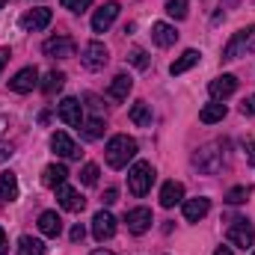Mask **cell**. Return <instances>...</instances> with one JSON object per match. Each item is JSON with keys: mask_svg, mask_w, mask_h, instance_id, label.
<instances>
[{"mask_svg": "<svg viewBox=\"0 0 255 255\" xmlns=\"http://www.w3.org/2000/svg\"><path fill=\"white\" fill-rule=\"evenodd\" d=\"M104 157H107V166H113V169H125L128 163L136 157V139L128 136V133H116V136H110Z\"/></svg>", "mask_w": 255, "mask_h": 255, "instance_id": "1", "label": "cell"}, {"mask_svg": "<svg viewBox=\"0 0 255 255\" xmlns=\"http://www.w3.org/2000/svg\"><path fill=\"white\" fill-rule=\"evenodd\" d=\"M154 184V166L145 163V160H136L130 169H128V187L133 196H145Z\"/></svg>", "mask_w": 255, "mask_h": 255, "instance_id": "2", "label": "cell"}, {"mask_svg": "<svg viewBox=\"0 0 255 255\" xmlns=\"http://www.w3.org/2000/svg\"><path fill=\"white\" fill-rule=\"evenodd\" d=\"M193 166L205 175H217L223 169V151H217V145H202L193 154Z\"/></svg>", "mask_w": 255, "mask_h": 255, "instance_id": "3", "label": "cell"}, {"mask_svg": "<svg viewBox=\"0 0 255 255\" xmlns=\"http://www.w3.org/2000/svg\"><path fill=\"white\" fill-rule=\"evenodd\" d=\"M255 36V24H250V27H241L232 39H229V45L223 48V60H238V57H244V51L250 48V42H253Z\"/></svg>", "mask_w": 255, "mask_h": 255, "instance_id": "4", "label": "cell"}, {"mask_svg": "<svg viewBox=\"0 0 255 255\" xmlns=\"http://www.w3.org/2000/svg\"><path fill=\"white\" fill-rule=\"evenodd\" d=\"M226 238H229V244H232V247L250 250V247L255 244V226L250 223V220H235V223L229 226Z\"/></svg>", "mask_w": 255, "mask_h": 255, "instance_id": "5", "label": "cell"}, {"mask_svg": "<svg viewBox=\"0 0 255 255\" xmlns=\"http://www.w3.org/2000/svg\"><path fill=\"white\" fill-rule=\"evenodd\" d=\"M80 63H83V68H89V71H101L104 65L110 63V51L101 42H89L83 48V54H80Z\"/></svg>", "mask_w": 255, "mask_h": 255, "instance_id": "6", "label": "cell"}, {"mask_svg": "<svg viewBox=\"0 0 255 255\" xmlns=\"http://www.w3.org/2000/svg\"><path fill=\"white\" fill-rule=\"evenodd\" d=\"M42 51H45L48 57H57V60H68V57H74L77 45H74V39H71V36H54V39H48V42L42 45Z\"/></svg>", "mask_w": 255, "mask_h": 255, "instance_id": "7", "label": "cell"}, {"mask_svg": "<svg viewBox=\"0 0 255 255\" xmlns=\"http://www.w3.org/2000/svg\"><path fill=\"white\" fill-rule=\"evenodd\" d=\"M51 21H54V12H51V9H45V6L30 9L27 15H21V27H24L27 33H39V30H45Z\"/></svg>", "mask_w": 255, "mask_h": 255, "instance_id": "8", "label": "cell"}, {"mask_svg": "<svg viewBox=\"0 0 255 255\" xmlns=\"http://www.w3.org/2000/svg\"><path fill=\"white\" fill-rule=\"evenodd\" d=\"M36 86H39V68H36V65L21 68V71L9 80V89H12V92H21V95H24V92H33Z\"/></svg>", "mask_w": 255, "mask_h": 255, "instance_id": "9", "label": "cell"}, {"mask_svg": "<svg viewBox=\"0 0 255 255\" xmlns=\"http://www.w3.org/2000/svg\"><path fill=\"white\" fill-rule=\"evenodd\" d=\"M116 235V220H113V214H107V211H98L95 217H92V238L95 241H110Z\"/></svg>", "mask_w": 255, "mask_h": 255, "instance_id": "10", "label": "cell"}, {"mask_svg": "<svg viewBox=\"0 0 255 255\" xmlns=\"http://www.w3.org/2000/svg\"><path fill=\"white\" fill-rule=\"evenodd\" d=\"M57 116L63 119L65 125L83 128V107H80V101H77V98H63V101H60V107H57Z\"/></svg>", "mask_w": 255, "mask_h": 255, "instance_id": "11", "label": "cell"}, {"mask_svg": "<svg viewBox=\"0 0 255 255\" xmlns=\"http://www.w3.org/2000/svg\"><path fill=\"white\" fill-rule=\"evenodd\" d=\"M125 223H128V232H130V235H145V232L151 229L154 217H151L148 208H133V211H128Z\"/></svg>", "mask_w": 255, "mask_h": 255, "instance_id": "12", "label": "cell"}, {"mask_svg": "<svg viewBox=\"0 0 255 255\" xmlns=\"http://www.w3.org/2000/svg\"><path fill=\"white\" fill-rule=\"evenodd\" d=\"M119 9H122L119 3H104V6L92 15V30H95V33H107V30L113 27V21L119 18Z\"/></svg>", "mask_w": 255, "mask_h": 255, "instance_id": "13", "label": "cell"}, {"mask_svg": "<svg viewBox=\"0 0 255 255\" xmlns=\"http://www.w3.org/2000/svg\"><path fill=\"white\" fill-rule=\"evenodd\" d=\"M57 202L63 205L65 211H71V214H80L86 208V199L74 190V187H68V184H60L57 187Z\"/></svg>", "mask_w": 255, "mask_h": 255, "instance_id": "14", "label": "cell"}, {"mask_svg": "<svg viewBox=\"0 0 255 255\" xmlns=\"http://www.w3.org/2000/svg\"><path fill=\"white\" fill-rule=\"evenodd\" d=\"M208 92H211V98H229V95H235L238 92V77L235 74H220L217 80H211L208 83Z\"/></svg>", "mask_w": 255, "mask_h": 255, "instance_id": "15", "label": "cell"}, {"mask_svg": "<svg viewBox=\"0 0 255 255\" xmlns=\"http://www.w3.org/2000/svg\"><path fill=\"white\" fill-rule=\"evenodd\" d=\"M51 148H54L60 157H80V148H77V142H74L68 133H63V130H57V133L51 136Z\"/></svg>", "mask_w": 255, "mask_h": 255, "instance_id": "16", "label": "cell"}, {"mask_svg": "<svg viewBox=\"0 0 255 255\" xmlns=\"http://www.w3.org/2000/svg\"><path fill=\"white\" fill-rule=\"evenodd\" d=\"M151 39H154V45H157V48H169V45H175V42H178V33H175V27H172V24L157 21V24H151Z\"/></svg>", "mask_w": 255, "mask_h": 255, "instance_id": "17", "label": "cell"}, {"mask_svg": "<svg viewBox=\"0 0 255 255\" xmlns=\"http://www.w3.org/2000/svg\"><path fill=\"white\" fill-rule=\"evenodd\" d=\"M39 232H42L45 238H60V232H63V217H60L57 211H45V214L39 217Z\"/></svg>", "mask_w": 255, "mask_h": 255, "instance_id": "18", "label": "cell"}, {"mask_svg": "<svg viewBox=\"0 0 255 255\" xmlns=\"http://www.w3.org/2000/svg\"><path fill=\"white\" fill-rule=\"evenodd\" d=\"M208 211H211V199H205V196L184 202V220H187V223H199V220H205Z\"/></svg>", "mask_w": 255, "mask_h": 255, "instance_id": "19", "label": "cell"}, {"mask_svg": "<svg viewBox=\"0 0 255 255\" xmlns=\"http://www.w3.org/2000/svg\"><path fill=\"white\" fill-rule=\"evenodd\" d=\"M65 178H68V169H65L63 163H51V166H45V172H42V184L51 187V190H57L60 184H65Z\"/></svg>", "mask_w": 255, "mask_h": 255, "instance_id": "20", "label": "cell"}, {"mask_svg": "<svg viewBox=\"0 0 255 255\" xmlns=\"http://www.w3.org/2000/svg\"><path fill=\"white\" fill-rule=\"evenodd\" d=\"M130 89H133V80H130L128 74H116V77L110 80V89H107V95H110L113 101H125L128 95H130Z\"/></svg>", "mask_w": 255, "mask_h": 255, "instance_id": "21", "label": "cell"}, {"mask_svg": "<svg viewBox=\"0 0 255 255\" xmlns=\"http://www.w3.org/2000/svg\"><path fill=\"white\" fill-rule=\"evenodd\" d=\"M181 199H184V184H178V181H166V184L160 187V205H163V208H175Z\"/></svg>", "mask_w": 255, "mask_h": 255, "instance_id": "22", "label": "cell"}, {"mask_svg": "<svg viewBox=\"0 0 255 255\" xmlns=\"http://www.w3.org/2000/svg\"><path fill=\"white\" fill-rule=\"evenodd\" d=\"M0 199L3 202H15L18 199V175L15 172H0Z\"/></svg>", "mask_w": 255, "mask_h": 255, "instance_id": "23", "label": "cell"}, {"mask_svg": "<svg viewBox=\"0 0 255 255\" xmlns=\"http://www.w3.org/2000/svg\"><path fill=\"white\" fill-rule=\"evenodd\" d=\"M226 113H229V110H226V104H220V101H217V104H205V107L199 110V122H205V125H217V122L226 119Z\"/></svg>", "mask_w": 255, "mask_h": 255, "instance_id": "24", "label": "cell"}, {"mask_svg": "<svg viewBox=\"0 0 255 255\" xmlns=\"http://www.w3.org/2000/svg\"><path fill=\"white\" fill-rule=\"evenodd\" d=\"M199 60H202V54L190 48V51H184V54H181V57H178L175 63L169 65V74H184V71H190L193 65L199 63Z\"/></svg>", "mask_w": 255, "mask_h": 255, "instance_id": "25", "label": "cell"}, {"mask_svg": "<svg viewBox=\"0 0 255 255\" xmlns=\"http://www.w3.org/2000/svg\"><path fill=\"white\" fill-rule=\"evenodd\" d=\"M130 122L133 125H139V128H148L151 125V104H145V101H136L133 107H130Z\"/></svg>", "mask_w": 255, "mask_h": 255, "instance_id": "26", "label": "cell"}, {"mask_svg": "<svg viewBox=\"0 0 255 255\" xmlns=\"http://www.w3.org/2000/svg\"><path fill=\"white\" fill-rule=\"evenodd\" d=\"M18 255H45V244H42L39 238L24 235V238L18 241Z\"/></svg>", "mask_w": 255, "mask_h": 255, "instance_id": "27", "label": "cell"}, {"mask_svg": "<svg viewBox=\"0 0 255 255\" xmlns=\"http://www.w3.org/2000/svg\"><path fill=\"white\" fill-rule=\"evenodd\" d=\"M65 83V74L63 71H48V77H45V83H42V92L45 95H54V92H60Z\"/></svg>", "mask_w": 255, "mask_h": 255, "instance_id": "28", "label": "cell"}, {"mask_svg": "<svg viewBox=\"0 0 255 255\" xmlns=\"http://www.w3.org/2000/svg\"><path fill=\"white\" fill-rule=\"evenodd\" d=\"M187 0H166V15L175 18V21H184L187 18Z\"/></svg>", "mask_w": 255, "mask_h": 255, "instance_id": "29", "label": "cell"}, {"mask_svg": "<svg viewBox=\"0 0 255 255\" xmlns=\"http://www.w3.org/2000/svg\"><path fill=\"white\" fill-rule=\"evenodd\" d=\"M250 196H253V187L244 184V187H232V190L226 193V202H229V205H244Z\"/></svg>", "mask_w": 255, "mask_h": 255, "instance_id": "30", "label": "cell"}, {"mask_svg": "<svg viewBox=\"0 0 255 255\" xmlns=\"http://www.w3.org/2000/svg\"><path fill=\"white\" fill-rule=\"evenodd\" d=\"M83 136H86V139L104 136V122H101V119H86V122H83Z\"/></svg>", "mask_w": 255, "mask_h": 255, "instance_id": "31", "label": "cell"}, {"mask_svg": "<svg viewBox=\"0 0 255 255\" xmlns=\"http://www.w3.org/2000/svg\"><path fill=\"white\" fill-rule=\"evenodd\" d=\"M80 181H83L86 187H95V184H98V166H95V163H86V166L80 169Z\"/></svg>", "mask_w": 255, "mask_h": 255, "instance_id": "32", "label": "cell"}, {"mask_svg": "<svg viewBox=\"0 0 255 255\" xmlns=\"http://www.w3.org/2000/svg\"><path fill=\"white\" fill-rule=\"evenodd\" d=\"M128 60H130V65H136V68H148V54L142 51V48H130V54H128Z\"/></svg>", "mask_w": 255, "mask_h": 255, "instance_id": "33", "label": "cell"}, {"mask_svg": "<svg viewBox=\"0 0 255 255\" xmlns=\"http://www.w3.org/2000/svg\"><path fill=\"white\" fill-rule=\"evenodd\" d=\"M65 9H71V12H86L89 6H92V0H60Z\"/></svg>", "mask_w": 255, "mask_h": 255, "instance_id": "34", "label": "cell"}, {"mask_svg": "<svg viewBox=\"0 0 255 255\" xmlns=\"http://www.w3.org/2000/svg\"><path fill=\"white\" fill-rule=\"evenodd\" d=\"M241 113H244V116H253L255 113V95H250V98L241 104Z\"/></svg>", "mask_w": 255, "mask_h": 255, "instance_id": "35", "label": "cell"}, {"mask_svg": "<svg viewBox=\"0 0 255 255\" xmlns=\"http://www.w3.org/2000/svg\"><path fill=\"white\" fill-rule=\"evenodd\" d=\"M247 163L255 166V139H253V142H247Z\"/></svg>", "mask_w": 255, "mask_h": 255, "instance_id": "36", "label": "cell"}, {"mask_svg": "<svg viewBox=\"0 0 255 255\" xmlns=\"http://www.w3.org/2000/svg\"><path fill=\"white\" fill-rule=\"evenodd\" d=\"M83 235H86V232H83V226H74V229H71V244L83 241Z\"/></svg>", "mask_w": 255, "mask_h": 255, "instance_id": "37", "label": "cell"}, {"mask_svg": "<svg viewBox=\"0 0 255 255\" xmlns=\"http://www.w3.org/2000/svg\"><path fill=\"white\" fill-rule=\"evenodd\" d=\"M116 196H119V193H116V187H110V190L104 193V205H113V202H116Z\"/></svg>", "mask_w": 255, "mask_h": 255, "instance_id": "38", "label": "cell"}, {"mask_svg": "<svg viewBox=\"0 0 255 255\" xmlns=\"http://www.w3.org/2000/svg\"><path fill=\"white\" fill-rule=\"evenodd\" d=\"M235 3H241V0H223V3L217 6V9H220V15H226V9H232Z\"/></svg>", "mask_w": 255, "mask_h": 255, "instance_id": "39", "label": "cell"}, {"mask_svg": "<svg viewBox=\"0 0 255 255\" xmlns=\"http://www.w3.org/2000/svg\"><path fill=\"white\" fill-rule=\"evenodd\" d=\"M9 57H12V51H9V48H0V68L9 63Z\"/></svg>", "mask_w": 255, "mask_h": 255, "instance_id": "40", "label": "cell"}, {"mask_svg": "<svg viewBox=\"0 0 255 255\" xmlns=\"http://www.w3.org/2000/svg\"><path fill=\"white\" fill-rule=\"evenodd\" d=\"M6 250H9V244H6V232L0 229V255H6Z\"/></svg>", "mask_w": 255, "mask_h": 255, "instance_id": "41", "label": "cell"}, {"mask_svg": "<svg viewBox=\"0 0 255 255\" xmlns=\"http://www.w3.org/2000/svg\"><path fill=\"white\" fill-rule=\"evenodd\" d=\"M6 157H12V148H0V163H3Z\"/></svg>", "mask_w": 255, "mask_h": 255, "instance_id": "42", "label": "cell"}, {"mask_svg": "<svg viewBox=\"0 0 255 255\" xmlns=\"http://www.w3.org/2000/svg\"><path fill=\"white\" fill-rule=\"evenodd\" d=\"M6 125H9V119H6V116H0V136L6 133Z\"/></svg>", "mask_w": 255, "mask_h": 255, "instance_id": "43", "label": "cell"}, {"mask_svg": "<svg viewBox=\"0 0 255 255\" xmlns=\"http://www.w3.org/2000/svg\"><path fill=\"white\" fill-rule=\"evenodd\" d=\"M214 255H232V250H229V247H220V250H217Z\"/></svg>", "mask_w": 255, "mask_h": 255, "instance_id": "44", "label": "cell"}, {"mask_svg": "<svg viewBox=\"0 0 255 255\" xmlns=\"http://www.w3.org/2000/svg\"><path fill=\"white\" fill-rule=\"evenodd\" d=\"M92 255H113V253H107V250H95Z\"/></svg>", "mask_w": 255, "mask_h": 255, "instance_id": "45", "label": "cell"}, {"mask_svg": "<svg viewBox=\"0 0 255 255\" xmlns=\"http://www.w3.org/2000/svg\"><path fill=\"white\" fill-rule=\"evenodd\" d=\"M3 6H6V0H0V9H3Z\"/></svg>", "mask_w": 255, "mask_h": 255, "instance_id": "46", "label": "cell"}, {"mask_svg": "<svg viewBox=\"0 0 255 255\" xmlns=\"http://www.w3.org/2000/svg\"><path fill=\"white\" fill-rule=\"evenodd\" d=\"M250 48H253V51H255V42H250Z\"/></svg>", "mask_w": 255, "mask_h": 255, "instance_id": "47", "label": "cell"}, {"mask_svg": "<svg viewBox=\"0 0 255 255\" xmlns=\"http://www.w3.org/2000/svg\"><path fill=\"white\" fill-rule=\"evenodd\" d=\"M253 255H255V253H253Z\"/></svg>", "mask_w": 255, "mask_h": 255, "instance_id": "48", "label": "cell"}]
</instances>
